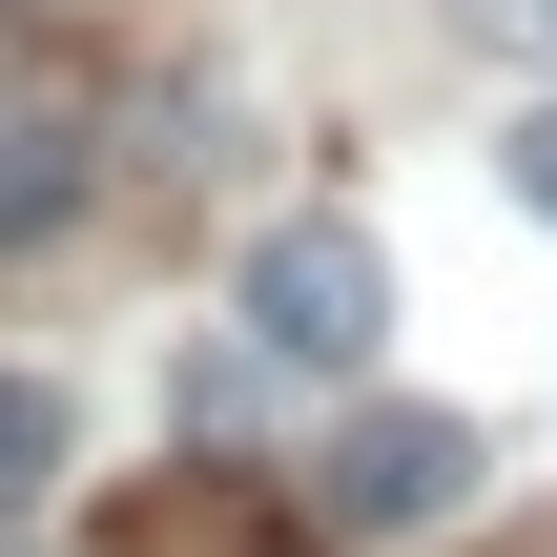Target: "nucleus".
<instances>
[{
	"label": "nucleus",
	"mask_w": 557,
	"mask_h": 557,
	"mask_svg": "<svg viewBox=\"0 0 557 557\" xmlns=\"http://www.w3.org/2000/svg\"><path fill=\"white\" fill-rule=\"evenodd\" d=\"M372 331H393V248H372V227L310 207V227L248 248V351H269V372H372Z\"/></svg>",
	"instance_id": "nucleus-1"
},
{
	"label": "nucleus",
	"mask_w": 557,
	"mask_h": 557,
	"mask_svg": "<svg viewBox=\"0 0 557 557\" xmlns=\"http://www.w3.org/2000/svg\"><path fill=\"white\" fill-rule=\"evenodd\" d=\"M496 165H517V207L557 227V103H517V145H496Z\"/></svg>",
	"instance_id": "nucleus-6"
},
{
	"label": "nucleus",
	"mask_w": 557,
	"mask_h": 557,
	"mask_svg": "<svg viewBox=\"0 0 557 557\" xmlns=\"http://www.w3.org/2000/svg\"><path fill=\"white\" fill-rule=\"evenodd\" d=\"M475 475H496V455H475V413H351V434H331V475H310V517H331V537H455V517H475Z\"/></svg>",
	"instance_id": "nucleus-2"
},
{
	"label": "nucleus",
	"mask_w": 557,
	"mask_h": 557,
	"mask_svg": "<svg viewBox=\"0 0 557 557\" xmlns=\"http://www.w3.org/2000/svg\"><path fill=\"white\" fill-rule=\"evenodd\" d=\"M103 557H310V537H289L248 475H145V496L103 517Z\"/></svg>",
	"instance_id": "nucleus-3"
},
{
	"label": "nucleus",
	"mask_w": 557,
	"mask_h": 557,
	"mask_svg": "<svg viewBox=\"0 0 557 557\" xmlns=\"http://www.w3.org/2000/svg\"><path fill=\"white\" fill-rule=\"evenodd\" d=\"M517 557H557V537H517Z\"/></svg>",
	"instance_id": "nucleus-8"
},
{
	"label": "nucleus",
	"mask_w": 557,
	"mask_h": 557,
	"mask_svg": "<svg viewBox=\"0 0 557 557\" xmlns=\"http://www.w3.org/2000/svg\"><path fill=\"white\" fill-rule=\"evenodd\" d=\"M62 455H83L62 372H0V517H41V496H62Z\"/></svg>",
	"instance_id": "nucleus-5"
},
{
	"label": "nucleus",
	"mask_w": 557,
	"mask_h": 557,
	"mask_svg": "<svg viewBox=\"0 0 557 557\" xmlns=\"http://www.w3.org/2000/svg\"><path fill=\"white\" fill-rule=\"evenodd\" d=\"M83 186H103V145H83V103H0V248H41V227H83Z\"/></svg>",
	"instance_id": "nucleus-4"
},
{
	"label": "nucleus",
	"mask_w": 557,
	"mask_h": 557,
	"mask_svg": "<svg viewBox=\"0 0 557 557\" xmlns=\"http://www.w3.org/2000/svg\"><path fill=\"white\" fill-rule=\"evenodd\" d=\"M455 21H475V41H537V62H557V0H455Z\"/></svg>",
	"instance_id": "nucleus-7"
}]
</instances>
